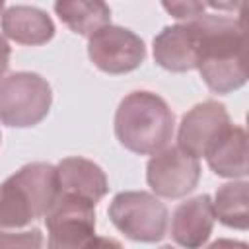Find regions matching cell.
Here are the masks:
<instances>
[{
  "mask_svg": "<svg viewBox=\"0 0 249 249\" xmlns=\"http://www.w3.org/2000/svg\"><path fill=\"white\" fill-rule=\"evenodd\" d=\"M198 35L200 78L214 93H231L245 86L243 19L224 14H202L191 21Z\"/></svg>",
  "mask_w": 249,
  "mask_h": 249,
  "instance_id": "obj_1",
  "label": "cell"
},
{
  "mask_svg": "<svg viewBox=\"0 0 249 249\" xmlns=\"http://www.w3.org/2000/svg\"><path fill=\"white\" fill-rule=\"evenodd\" d=\"M175 115L163 97L152 91H130L115 111V136L128 152L154 156L173 138Z\"/></svg>",
  "mask_w": 249,
  "mask_h": 249,
  "instance_id": "obj_2",
  "label": "cell"
},
{
  "mask_svg": "<svg viewBox=\"0 0 249 249\" xmlns=\"http://www.w3.org/2000/svg\"><path fill=\"white\" fill-rule=\"evenodd\" d=\"M53 89L37 72H12L0 80V123L14 128L39 124L51 111Z\"/></svg>",
  "mask_w": 249,
  "mask_h": 249,
  "instance_id": "obj_3",
  "label": "cell"
},
{
  "mask_svg": "<svg viewBox=\"0 0 249 249\" xmlns=\"http://www.w3.org/2000/svg\"><path fill=\"white\" fill-rule=\"evenodd\" d=\"M113 226L132 241L156 243L167 231V208L152 193L123 191L117 193L107 208Z\"/></svg>",
  "mask_w": 249,
  "mask_h": 249,
  "instance_id": "obj_4",
  "label": "cell"
},
{
  "mask_svg": "<svg viewBox=\"0 0 249 249\" xmlns=\"http://www.w3.org/2000/svg\"><path fill=\"white\" fill-rule=\"evenodd\" d=\"M47 224V249H93L95 235V204L72 196L58 195L43 218Z\"/></svg>",
  "mask_w": 249,
  "mask_h": 249,
  "instance_id": "obj_5",
  "label": "cell"
},
{
  "mask_svg": "<svg viewBox=\"0 0 249 249\" xmlns=\"http://www.w3.org/2000/svg\"><path fill=\"white\" fill-rule=\"evenodd\" d=\"M88 56L105 74H126L136 70L146 58L144 41L121 25H105L88 39Z\"/></svg>",
  "mask_w": 249,
  "mask_h": 249,
  "instance_id": "obj_6",
  "label": "cell"
},
{
  "mask_svg": "<svg viewBox=\"0 0 249 249\" xmlns=\"http://www.w3.org/2000/svg\"><path fill=\"white\" fill-rule=\"evenodd\" d=\"M200 179V163L179 146H165L146 165V181L156 196L183 198L195 191Z\"/></svg>",
  "mask_w": 249,
  "mask_h": 249,
  "instance_id": "obj_7",
  "label": "cell"
},
{
  "mask_svg": "<svg viewBox=\"0 0 249 249\" xmlns=\"http://www.w3.org/2000/svg\"><path fill=\"white\" fill-rule=\"evenodd\" d=\"M231 126L226 107L214 99L196 103L179 123L177 146L193 158H204L218 138Z\"/></svg>",
  "mask_w": 249,
  "mask_h": 249,
  "instance_id": "obj_8",
  "label": "cell"
},
{
  "mask_svg": "<svg viewBox=\"0 0 249 249\" xmlns=\"http://www.w3.org/2000/svg\"><path fill=\"white\" fill-rule=\"evenodd\" d=\"M154 60L167 72H189L198 62V35L191 21L165 25L154 37Z\"/></svg>",
  "mask_w": 249,
  "mask_h": 249,
  "instance_id": "obj_9",
  "label": "cell"
},
{
  "mask_svg": "<svg viewBox=\"0 0 249 249\" xmlns=\"http://www.w3.org/2000/svg\"><path fill=\"white\" fill-rule=\"evenodd\" d=\"M212 198L198 195L181 202L171 216V237L183 249H200L214 228Z\"/></svg>",
  "mask_w": 249,
  "mask_h": 249,
  "instance_id": "obj_10",
  "label": "cell"
},
{
  "mask_svg": "<svg viewBox=\"0 0 249 249\" xmlns=\"http://www.w3.org/2000/svg\"><path fill=\"white\" fill-rule=\"evenodd\" d=\"M60 195L80 196L91 204H97L109 191L105 171L91 160L74 156L64 158L56 165Z\"/></svg>",
  "mask_w": 249,
  "mask_h": 249,
  "instance_id": "obj_11",
  "label": "cell"
},
{
  "mask_svg": "<svg viewBox=\"0 0 249 249\" xmlns=\"http://www.w3.org/2000/svg\"><path fill=\"white\" fill-rule=\"evenodd\" d=\"M2 33L19 45H45L54 37V23L45 10L37 6L14 4L0 16Z\"/></svg>",
  "mask_w": 249,
  "mask_h": 249,
  "instance_id": "obj_12",
  "label": "cell"
},
{
  "mask_svg": "<svg viewBox=\"0 0 249 249\" xmlns=\"http://www.w3.org/2000/svg\"><path fill=\"white\" fill-rule=\"evenodd\" d=\"M208 167L226 179H245L249 173L247 167V134L243 126L231 124L218 142L204 156Z\"/></svg>",
  "mask_w": 249,
  "mask_h": 249,
  "instance_id": "obj_13",
  "label": "cell"
},
{
  "mask_svg": "<svg viewBox=\"0 0 249 249\" xmlns=\"http://www.w3.org/2000/svg\"><path fill=\"white\" fill-rule=\"evenodd\" d=\"M54 12L70 31L88 39L111 25V8L99 0H60L54 4Z\"/></svg>",
  "mask_w": 249,
  "mask_h": 249,
  "instance_id": "obj_14",
  "label": "cell"
},
{
  "mask_svg": "<svg viewBox=\"0 0 249 249\" xmlns=\"http://www.w3.org/2000/svg\"><path fill=\"white\" fill-rule=\"evenodd\" d=\"M35 220H39V214L29 195L16 177L10 175L0 183V233L25 230Z\"/></svg>",
  "mask_w": 249,
  "mask_h": 249,
  "instance_id": "obj_15",
  "label": "cell"
},
{
  "mask_svg": "<svg viewBox=\"0 0 249 249\" xmlns=\"http://www.w3.org/2000/svg\"><path fill=\"white\" fill-rule=\"evenodd\" d=\"M214 218L228 228L247 230L249 228V183L245 179L224 183L218 187L212 198Z\"/></svg>",
  "mask_w": 249,
  "mask_h": 249,
  "instance_id": "obj_16",
  "label": "cell"
},
{
  "mask_svg": "<svg viewBox=\"0 0 249 249\" xmlns=\"http://www.w3.org/2000/svg\"><path fill=\"white\" fill-rule=\"evenodd\" d=\"M0 249H43V233L39 228L0 233Z\"/></svg>",
  "mask_w": 249,
  "mask_h": 249,
  "instance_id": "obj_17",
  "label": "cell"
},
{
  "mask_svg": "<svg viewBox=\"0 0 249 249\" xmlns=\"http://www.w3.org/2000/svg\"><path fill=\"white\" fill-rule=\"evenodd\" d=\"M165 12H169L175 19L183 21H193L196 18H200L202 14H206V4L204 2H196V0H179V2H163L161 4Z\"/></svg>",
  "mask_w": 249,
  "mask_h": 249,
  "instance_id": "obj_18",
  "label": "cell"
},
{
  "mask_svg": "<svg viewBox=\"0 0 249 249\" xmlns=\"http://www.w3.org/2000/svg\"><path fill=\"white\" fill-rule=\"evenodd\" d=\"M10 54H12V47L6 41L4 35H0V80L4 78V74L8 72L10 66Z\"/></svg>",
  "mask_w": 249,
  "mask_h": 249,
  "instance_id": "obj_19",
  "label": "cell"
},
{
  "mask_svg": "<svg viewBox=\"0 0 249 249\" xmlns=\"http://www.w3.org/2000/svg\"><path fill=\"white\" fill-rule=\"evenodd\" d=\"M206 249H247V243L245 241H237V239H226V237H222V239L212 241Z\"/></svg>",
  "mask_w": 249,
  "mask_h": 249,
  "instance_id": "obj_20",
  "label": "cell"
},
{
  "mask_svg": "<svg viewBox=\"0 0 249 249\" xmlns=\"http://www.w3.org/2000/svg\"><path fill=\"white\" fill-rule=\"evenodd\" d=\"M93 249H123V245L113 237H97Z\"/></svg>",
  "mask_w": 249,
  "mask_h": 249,
  "instance_id": "obj_21",
  "label": "cell"
},
{
  "mask_svg": "<svg viewBox=\"0 0 249 249\" xmlns=\"http://www.w3.org/2000/svg\"><path fill=\"white\" fill-rule=\"evenodd\" d=\"M2 12H4V2L0 0V14H2Z\"/></svg>",
  "mask_w": 249,
  "mask_h": 249,
  "instance_id": "obj_22",
  "label": "cell"
},
{
  "mask_svg": "<svg viewBox=\"0 0 249 249\" xmlns=\"http://www.w3.org/2000/svg\"><path fill=\"white\" fill-rule=\"evenodd\" d=\"M160 249H175V247H171V245H163V247H160Z\"/></svg>",
  "mask_w": 249,
  "mask_h": 249,
  "instance_id": "obj_23",
  "label": "cell"
},
{
  "mask_svg": "<svg viewBox=\"0 0 249 249\" xmlns=\"http://www.w3.org/2000/svg\"><path fill=\"white\" fill-rule=\"evenodd\" d=\"M0 140H2V134H0Z\"/></svg>",
  "mask_w": 249,
  "mask_h": 249,
  "instance_id": "obj_24",
  "label": "cell"
}]
</instances>
